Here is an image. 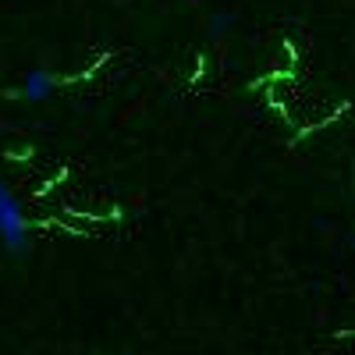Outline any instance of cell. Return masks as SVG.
Listing matches in <instances>:
<instances>
[{
    "mask_svg": "<svg viewBox=\"0 0 355 355\" xmlns=\"http://www.w3.org/2000/svg\"><path fill=\"white\" fill-rule=\"evenodd\" d=\"M0 242H4L11 252L28 249V220L21 214V202L11 196L8 185H0Z\"/></svg>",
    "mask_w": 355,
    "mask_h": 355,
    "instance_id": "6da1fadb",
    "label": "cell"
},
{
    "mask_svg": "<svg viewBox=\"0 0 355 355\" xmlns=\"http://www.w3.org/2000/svg\"><path fill=\"white\" fill-rule=\"evenodd\" d=\"M53 89H57V78H53L50 71H28L25 82H21V89H15L11 96L28 100V103H40V100H46V96L53 93Z\"/></svg>",
    "mask_w": 355,
    "mask_h": 355,
    "instance_id": "7a4b0ae2",
    "label": "cell"
}]
</instances>
